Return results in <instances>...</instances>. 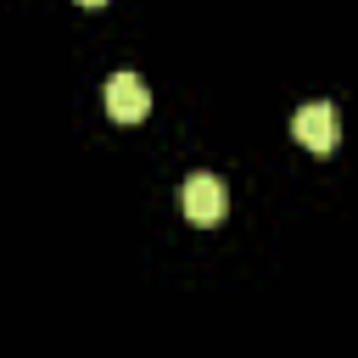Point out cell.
Returning <instances> with one entry per match:
<instances>
[{
  "instance_id": "1",
  "label": "cell",
  "mask_w": 358,
  "mask_h": 358,
  "mask_svg": "<svg viewBox=\"0 0 358 358\" xmlns=\"http://www.w3.org/2000/svg\"><path fill=\"white\" fill-rule=\"evenodd\" d=\"M224 207H229V196H224V179H218V173H190V179L179 185V213H185L190 224H218Z\"/></svg>"
},
{
  "instance_id": "2",
  "label": "cell",
  "mask_w": 358,
  "mask_h": 358,
  "mask_svg": "<svg viewBox=\"0 0 358 358\" xmlns=\"http://www.w3.org/2000/svg\"><path fill=\"white\" fill-rule=\"evenodd\" d=\"M291 134H296V145H308V151H336V140H341V123H336V106L330 101H308L296 117H291Z\"/></svg>"
},
{
  "instance_id": "4",
  "label": "cell",
  "mask_w": 358,
  "mask_h": 358,
  "mask_svg": "<svg viewBox=\"0 0 358 358\" xmlns=\"http://www.w3.org/2000/svg\"><path fill=\"white\" fill-rule=\"evenodd\" d=\"M78 6H106V0H78Z\"/></svg>"
},
{
  "instance_id": "3",
  "label": "cell",
  "mask_w": 358,
  "mask_h": 358,
  "mask_svg": "<svg viewBox=\"0 0 358 358\" xmlns=\"http://www.w3.org/2000/svg\"><path fill=\"white\" fill-rule=\"evenodd\" d=\"M106 112H112L117 123H140V117L151 112L145 78H140V73H112V78H106Z\"/></svg>"
}]
</instances>
